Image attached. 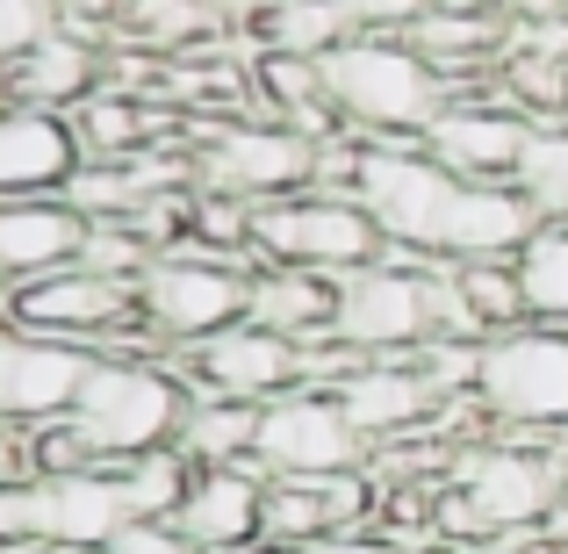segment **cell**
Segmentation results:
<instances>
[{"mask_svg":"<svg viewBox=\"0 0 568 554\" xmlns=\"http://www.w3.org/2000/svg\"><path fill=\"white\" fill-rule=\"evenodd\" d=\"M324 87L332 109L346 115L353 138H382V144H417L432 130V115L454 101V87L425 66L403 37H353L324 58Z\"/></svg>","mask_w":568,"mask_h":554,"instance_id":"cell-1","label":"cell"},{"mask_svg":"<svg viewBox=\"0 0 568 554\" xmlns=\"http://www.w3.org/2000/svg\"><path fill=\"white\" fill-rule=\"evenodd\" d=\"M187 403H194V389H187L181 367H159L152 353H101L87 389H80V403H72V425L94 440V454L109 469H123L138 454L173 446Z\"/></svg>","mask_w":568,"mask_h":554,"instance_id":"cell-2","label":"cell"},{"mask_svg":"<svg viewBox=\"0 0 568 554\" xmlns=\"http://www.w3.org/2000/svg\"><path fill=\"white\" fill-rule=\"evenodd\" d=\"M446 483L475 504V518L489 526V541L526 547L547 526V512L568 497V446H511V440H483L468 454L446 461Z\"/></svg>","mask_w":568,"mask_h":554,"instance_id":"cell-3","label":"cell"},{"mask_svg":"<svg viewBox=\"0 0 568 554\" xmlns=\"http://www.w3.org/2000/svg\"><path fill=\"white\" fill-rule=\"evenodd\" d=\"M346 194L382 223V238H388L382 260H439V231H446L454 181H446L417 144L353 138V188Z\"/></svg>","mask_w":568,"mask_h":554,"instance_id":"cell-4","label":"cell"},{"mask_svg":"<svg viewBox=\"0 0 568 554\" xmlns=\"http://www.w3.org/2000/svg\"><path fill=\"white\" fill-rule=\"evenodd\" d=\"M252 252L260 266H317V274H353V266H375L388 252L382 223L367 216L353 194L310 188L288 202H260L252 209Z\"/></svg>","mask_w":568,"mask_h":554,"instance_id":"cell-5","label":"cell"},{"mask_svg":"<svg viewBox=\"0 0 568 554\" xmlns=\"http://www.w3.org/2000/svg\"><path fill=\"white\" fill-rule=\"evenodd\" d=\"M0 324L37 332V339H65V346H94V353H115V332H144L138 324V281H109L80 260L8 289L0 295Z\"/></svg>","mask_w":568,"mask_h":554,"instance_id":"cell-6","label":"cell"},{"mask_svg":"<svg viewBox=\"0 0 568 554\" xmlns=\"http://www.w3.org/2000/svg\"><path fill=\"white\" fill-rule=\"evenodd\" d=\"M324 173V144H310L303 130L274 123V115H245V123H223L216 138L194 152V181L209 194H231V202H288L310 194Z\"/></svg>","mask_w":568,"mask_h":554,"instance_id":"cell-7","label":"cell"},{"mask_svg":"<svg viewBox=\"0 0 568 554\" xmlns=\"http://www.w3.org/2000/svg\"><path fill=\"white\" fill-rule=\"evenodd\" d=\"M475 403L489 425H532V432H568V332L518 324L483 346Z\"/></svg>","mask_w":568,"mask_h":554,"instance_id":"cell-8","label":"cell"},{"mask_svg":"<svg viewBox=\"0 0 568 554\" xmlns=\"http://www.w3.org/2000/svg\"><path fill=\"white\" fill-rule=\"evenodd\" d=\"M245 281L252 266H216V260H187V252H159L138 274V324L159 346H202V339L231 332L245 318Z\"/></svg>","mask_w":568,"mask_h":554,"instance_id":"cell-9","label":"cell"},{"mask_svg":"<svg viewBox=\"0 0 568 554\" xmlns=\"http://www.w3.org/2000/svg\"><path fill=\"white\" fill-rule=\"evenodd\" d=\"M439 260H375L338 274V324L332 332L346 339L361 361H403L432 339V295L425 274Z\"/></svg>","mask_w":568,"mask_h":554,"instance_id":"cell-10","label":"cell"},{"mask_svg":"<svg viewBox=\"0 0 568 554\" xmlns=\"http://www.w3.org/2000/svg\"><path fill=\"white\" fill-rule=\"evenodd\" d=\"M375 446L346 425V411L332 403V389H288L260 411V446L252 461L266 469V483H317V475L367 469Z\"/></svg>","mask_w":568,"mask_h":554,"instance_id":"cell-11","label":"cell"},{"mask_svg":"<svg viewBox=\"0 0 568 554\" xmlns=\"http://www.w3.org/2000/svg\"><path fill=\"white\" fill-rule=\"evenodd\" d=\"M532 115H518L511 101L497 94V80H483L475 94L446 101L432 115V130L417 138V152L446 173V181H511L518 159H526Z\"/></svg>","mask_w":568,"mask_h":554,"instance_id":"cell-12","label":"cell"},{"mask_svg":"<svg viewBox=\"0 0 568 554\" xmlns=\"http://www.w3.org/2000/svg\"><path fill=\"white\" fill-rule=\"evenodd\" d=\"M187 389L194 396H231V403H274L288 396V389H303V346L281 332H266V324L237 318L231 332L202 339V346H187Z\"/></svg>","mask_w":568,"mask_h":554,"instance_id":"cell-13","label":"cell"},{"mask_svg":"<svg viewBox=\"0 0 568 554\" xmlns=\"http://www.w3.org/2000/svg\"><path fill=\"white\" fill-rule=\"evenodd\" d=\"M94 361H101L94 346H65V339H37V332L0 324V417L22 432L65 417L80 403Z\"/></svg>","mask_w":568,"mask_h":554,"instance_id":"cell-14","label":"cell"},{"mask_svg":"<svg viewBox=\"0 0 568 554\" xmlns=\"http://www.w3.org/2000/svg\"><path fill=\"white\" fill-rule=\"evenodd\" d=\"M29 526H37V547L101 554L123 526H138V518L123 504V475L87 469V475H43V483H29Z\"/></svg>","mask_w":568,"mask_h":554,"instance_id":"cell-15","label":"cell"},{"mask_svg":"<svg viewBox=\"0 0 568 554\" xmlns=\"http://www.w3.org/2000/svg\"><path fill=\"white\" fill-rule=\"evenodd\" d=\"M332 403L346 411V425L361 432L367 446H388V440H417L432 417H446V396L417 374V361H361L353 374L332 382Z\"/></svg>","mask_w":568,"mask_h":554,"instance_id":"cell-16","label":"cell"},{"mask_svg":"<svg viewBox=\"0 0 568 554\" xmlns=\"http://www.w3.org/2000/svg\"><path fill=\"white\" fill-rule=\"evenodd\" d=\"M173 526L187 533L202 554H252L266 541V469H194Z\"/></svg>","mask_w":568,"mask_h":554,"instance_id":"cell-17","label":"cell"},{"mask_svg":"<svg viewBox=\"0 0 568 554\" xmlns=\"http://www.w3.org/2000/svg\"><path fill=\"white\" fill-rule=\"evenodd\" d=\"M109 87V51L72 29H51L37 51H22L14 66H0V101L8 109H43V115H72L87 94Z\"/></svg>","mask_w":568,"mask_h":554,"instance_id":"cell-18","label":"cell"},{"mask_svg":"<svg viewBox=\"0 0 568 554\" xmlns=\"http://www.w3.org/2000/svg\"><path fill=\"white\" fill-rule=\"evenodd\" d=\"M540 231V209L511 181H454L439 231V260H518Z\"/></svg>","mask_w":568,"mask_h":554,"instance_id":"cell-19","label":"cell"},{"mask_svg":"<svg viewBox=\"0 0 568 554\" xmlns=\"http://www.w3.org/2000/svg\"><path fill=\"white\" fill-rule=\"evenodd\" d=\"M87 167L72 115L43 109H0V202H37V194H65V181Z\"/></svg>","mask_w":568,"mask_h":554,"instance_id":"cell-20","label":"cell"},{"mask_svg":"<svg viewBox=\"0 0 568 554\" xmlns=\"http://www.w3.org/2000/svg\"><path fill=\"white\" fill-rule=\"evenodd\" d=\"M87 245V216L58 194H37V202H0V295L22 289L37 274H58L72 266Z\"/></svg>","mask_w":568,"mask_h":554,"instance_id":"cell-21","label":"cell"},{"mask_svg":"<svg viewBox=\"0 0 568 554\" xmlns=\"http://www.w3.org/2000/svg\"><path fill=\"white\" fill-rule=\"evenodd\" d=\"M245 318L295 339V346H317L338 324V274H317V266H252Z\"/></svg>","mask_w":568,"mask_h":554,"instance_id":"cell-22","label":"cell"},{"mask_svg":"<svg viewBox=\"0 0 568 554\" xmlns=\"http://www.w3.org/2000/svg\"><path fill=\"white\" fill-rule=\"evenodd\" d=\"M72 138H80L87 159H101V167H123V159L152 152V144L166 138V115L144 109V94L101 87V94H87L80 109H72Z\"/></svg>","mask_w":568,"mask_h":554,"instance_id":"cell-23","label":"cell"},{"mask_svg":"<svg viewBox=\"0 0 568 554\" xmlns=\"http://www.w3.org/2000/svg\"><path fill=\"white\" fill-rule=\"evenodd\" d=\"M260 411L266 403H231V396H194L173 446L194 469H245L252 446H260Z\"/></svg>","mask_w":568,"mask_h":554,"instance_id":"cell-24","label":"cell"},{"mask_svg":"<svg viewBox=\"0 0 568 554\" xmlns=\"http://www.w3.org/2000/svg\"><path fill=\"white\" fill-rule=\"evenodd\" d=\"M260 29V51H288V58H332L338 43L361 37L346 0H274V8H252Z\"/></svg>","mask_w":568,"mask_h":554,"instance_id":"cell-25","label":"cell"},{"mask_svg":"<svg viewBox=\"0 0 568 554\" xmlns=\"http://www.w3.org/2000/svg\"><path fill=\"white\" fill-rule=\"evenodd\" d=\"M518 289H526V318L547 332H568V223H540L532 245L518 252Z\"/></svg>","mask_w":568,"mask_h":554,"instance_id":"cell-26","label":"cell"},{"mask_svg":"<svg viewBox=\"0 0 568 554\" xmlns=\"http://www.w3.org/2000/svg\"><path fill=\"white\" fill-rule=\"evenodd\" d=\"M511 188L540 209V223H568V123H532Z\"/></svg>","mask_w":568,"mask_h":554,"instance_id":"cell-27","label":"cell"},{"mask_svg":"<svg viewBox=\"0 0 568 554\" xmlns=\"http://www.w3.org/2000/svg\"><path fill=\"white\" fill-rule=\"evenodd\" d=\"M454 274H460V295H468L483 339L532 324L526 318V289H518V260H454Z\"/></svg>","mask_w":568,"mask_h":554,"instance_id":"cell-28","label":"cell"},{"mask_svg":"<svg viewBox=\"0 0 568 554\" xmlns=\"http://www.w3.org/2000/svg\"><path fill=\"white\" fill-rule=\"evenodd\" d=\"M115 475H123L130 518H173V512H181V497H187V483H194V461L181 454V446H159V454L123 461Z\"/></svg>","mask_w":568,"mask_h":554,"instance_id":"cell-29","label":"cell"},{"mask_svg":"<svg viewBox=\"0 0 568 554\" xmlns=\"http://www.w3.org/2000/svg\"><path fill=\"white\" fill-rule=\"evenodd\" d=\"M87 469H109V461L72 425V411L51 417V425H29V483H43V475H87Z\"/></svg>","mask_w":568,"mask_h":554,"instance_id":"cell-30","label":"cell"},{"mask_svg":"<svg viewBox=\"0 0 568 554\" xmlns=\"http://www.w3.org/2000/svg\"><path fill=\"white\" fill-rule=\"evenodd\" d=\"M51 29H58V0H0V66L37 51Z\"/></svg>","mask_w":568,"mask_h":554,"instance_id":"cell-31","label":"cell"},{"mask_svg":"<svg viewBox=\"0 0 568 554\" xmlns=\"http://www.w3.org/2000/svg\"><path fill=\"white\" fill-rule=\"evenodd\" d=\"M101 554H202V547H194L173 518H138V526H123Z\"/></svg>","mask_w":568,"mask_h":554,"instance_id":"cell-32","label":"cell"},{"mask_svg":"<svg viewBox=\"0 0 568 554\" xmlns=\"http://www.w3.org/2000/svg\"><path fill=\"white\" fill-rule=\"evenodd\" d=\"M353 22H361V37H403L410 22H425L432 0H346Z\"/></svg>","mask_w":568,"mask_h":554,"instance_id":"cell-33","label":"cell"},{"mask_svg":"<svg viewBox=\"0 0 568 554\" xmlns=\"http://www.w3.org/2000/svg\"><path fill=\"white\" fill-rule=\"evenodd\" d=\"M37 526H29V483H0V554L29 547Z\"/></svg>","mask_w":568,"mask_h":554,"instance_id":"cell-34","label":"cell"},{"mask_svg":"<svg viewBox=\"0 0 568 554\" xmlns=\"http://www.w3.org/2000/svg\"><path fill=\"white\" fill-rule=\"evenodd\" d=\"M0 483H29V432L0 417Z\"/></svg>","mask_w":568,"mask_h":554,"instance_id":"cell-35","label":"cell"},{"mask_svg":"<svg viewBox=\"0 0 568 554\" xmlns=\"http://www.w3.org/2000/svg\"><path fill=\"white\" fill-rule=\"evenodd\" d=\"M295 554H388V541H382V533H332V541L295 547Z\"/></svg>","mask_w":568,"mask_h":554,"instance_id":"cell-36","label":"cell"},{"mask_svg":"<svg viewBox=\"0 0 568 554\" xmlns=\"http://www.w3.org/2000/svg\"><path fill=\"white\" fill-rule=\"evenodd\" d=\"M504 22H568V0H504Z\"/></svg>","mask_w":568,"mask_h":554,"instance_id":"cell-37","label":"cell"},{"mask_svg":"<svg viewBox=\"0 0 568 554\" xmlns=\"http://www.w3.org/2000/svg\"><path fill=\"white\" fill-rule=\"evenodd\" d=\"M454 554H511L504 541H489V547H454Z\"/></svg>","mask_w":568,"mask_h":554,"instance_id":"cell-38","label":"cell"},{"mask_svg":"<svg viewBox=\"0 0 568 554\" xmlns=\"http://www.w3.org/2000/svg\"><path fill=\"white\" fill-rule=\"evenodd\" d=\"M561 123H568V66H561Z\"/></svg>","mask_w":568,"mask_h":554,"instance_id":"cell-39","label":"cell"},{"mask_svg":"<svg viewBox=\"0 0 568 554\" xmlns=\"http://www.w3.org/2000/svg\"><path fill=\"white\" fill-rule=\"evenodd\" d=\"M14 554H58V547H37V541H29V547H14Z\"/></svg>","mask_w":568,"mask_h":554,"instance_id":"cell-40","label":"cell"},{"mask_svg":"<svg viewBox=\"0 0 568 554\" xmlns=\"http://www.w3.org/2000/svg\"><path fill=\"white\" fill-rule=\"evenodd\" d=\"M245 8H274V0H245Z\"/></svg>","mask_w":568,"mask_h":554,"instance_id":"cell-41","label":"cell"},{"mask_svg":"<svg viewBox=\"0 0 568 554\" xmlns=\"http://www.w3.org/2000/svg\"><path fill=\"white\" fill-rule=\"evenodd\" d=\"M0 109H8V101H0Z\"/></svg>","mask_w":568,"mask_h":554,"instance_id":"cell-42","label":"cell"}]
</instances>
